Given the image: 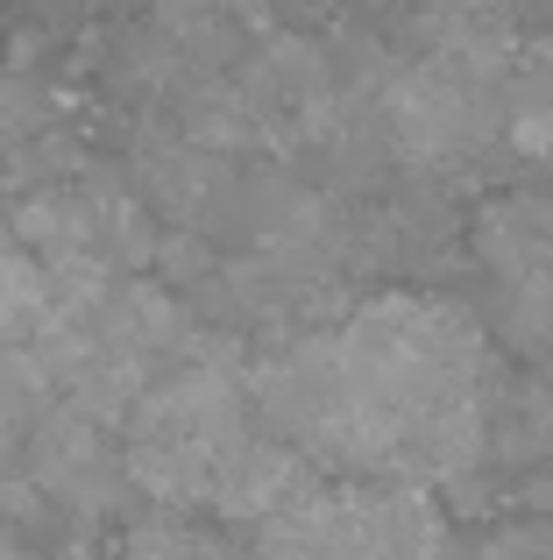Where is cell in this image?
Instances as JSON below:
<instances>
[{
  "label": "cell",
  "instance_id": "6da1fadb",
  "mask_svg": "<svg viewBox=\"0 0 553 560\" xmlns=\"http://www.w3.org/2000/svg\"><path fill=\"white\" fill-rule=\"evenodd\" d=\"M341 390L376 419L475 405L490 383V327L433 291H376L333 334Z\"/></svg>",
  "mask_w": 553,
  "mask_h": 560
},
{
  "label": "cell",
  "instance_id": "7a4b0ae2",
  "mask_svg": "<svg viewBox=\"0 0 553 560\" xmlns=\"http://www.w3.org/2000/svg\"><path fill=\"white\" fill-rule=\"evenodd\" d=\"M22 468H28V482H36V497H57V504L79 511V518L107 511L114 497L128 490L107 425L85 419V411H71V405H43L36 419H28Z\"/></svg>",
  "mask_w": 553,
  "mask_h": 560
},
{
  "label": "cell",
  "instance_id": "3957f363",
  "mask_svg": "<svg viewBox=\"0 0 553 560\" xmlns=\"http://www.w3.org/2000/svg\"><path fill=\"white\" fill-rule=\"evenodd\" d=\"M313 482V462H305L291 440H256L242 433L235 447H227L221 476H213V497L207 504L221 511V518H242V525H263L270 511H284L291 497Z\"/></svg>",
  "mask_w": 553,
  "mask_h": 560
},
{
  "label": "cell",
  "instance_id": "277c9868",
  "mask_svg": "<svg viewBox=\"0 0 553 560\" xmlns=\"http://www.w3.org/2000/svg\"><path fill=\"white\" fill-rule=\"evenodd\" d=\"M469 242H475V262L497 284L540 270V262H553V199H540V191H504V199H490L475 213Z\"/></svg>",
  "mask_w": 553,
  "mask_h": 560
},
{
  "label": "cell",
  "instance_id": "5b68a950",
  "mask_svg": "<svg viewBox=\"0 0 553 560\" xmlns=\"http://www.w3.org/2000/svg\"><path fill=\"white\" fill-rule=\"evenodd\" d=\"M121 560H242L235 547H227L221 533H199L192 518H150V525H136L128 533V553Z\"/></svg>",
  "mask_w": 553,
  "mask_h": 560
},
{
  "label": "cell",
  "instance_id": "8992f818",
  "mask_svg": "<svg viewBox=\"0 0 553 560\" xmlns=\"http://www.w3.org/2000/svg\"><path fill=\"white\" fill-rule=\"evenodd\" d=\"M0 560H28V553H22V547H14V539H8V533H0Z\"/></svg>",
  "mask_w": 553,
  "mask_h": 560
}]
</instances>
